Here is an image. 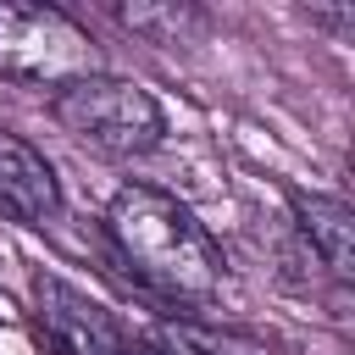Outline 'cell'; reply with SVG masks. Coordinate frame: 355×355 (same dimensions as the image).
<instances>
[{"instance_id": "cell-5", "label": "cell", "mask_w": 355, "mask_h": 355, "mask_svg": "<svg viewBox=\"0 0 355 355\" xmlns=\"http://www.w3.org/2000/svg\"><path fill=\"white\" fill-rule=\"evenodd\" d=\"M0 211L39 227L61 211V183H55V166L28 144L17 139L11 128H0Z\"/></svg>"}, {"instance_id": "cell-8", "label": "cell", "mask_w": 355, "mask_h": 355, "mask_svg": "<svg viewBox=\"0 0 355 355\" xmlns=\"http://www.w3.org/2000/svg\"><path fill=\"white\" fill-rule=\"evenodd\" d=\"M155 338L166 344V355H266L261 344H250V338H239V333L189 327V322H178V327H166V333H155Z\"/></svg>"}, {"instance_id": "cell-2", "label": "cell", "mask_w": 355, "mask_h": 355, "mask_svg": "<svg viewBox=\"0 0 355 355\" xmlns=\"http://www.w3.org/2000/svg\"><path fill=\"white\" fill-rule=\"evenodd\" d=\"M50 116L78 144H89L94 155H111V161L144 155L166 133V111L155 105V94L139 89L133 78H111V72H83V78L61 83L50 94Z\"/></svg>"}, {"instance_id": "cell-9", "label": "cell", "mask_w": 355, "mask_h": 355, "mask_svg": "<svg viewBox=\"0 0 355 355\" xmlns=\"http://www.w3.org/2000/svg\"><path fill=\"white\" fill-rule=\"evenodd\" d=\"M122 355H166V344H161V338H155V333H133V338H128V349H122Z\"/></svg>"}, {"instance_id": "cell-6", "label": "cell", "mask_w": 355, "mask_h": 355, "mask_svg": "<svg viewBox=\"0 0 355 355\" xmlns=\"http://www.w3.org/2000/svg\"><path fill=\"white\" fill-rule=\"evenodd\" d=\"M288 205H294V227L311 239V250L327 261V272L349 277L355 272V211L333 194H305V189H294Z\"/></svg>"}, {"instance_id": "cell-7", "label": "cell", "mask_w": 355, "mask_h": 355, "mask_svg": "<svg viewBox=\"0 0 355 355\" xmlns=\"http://www.w3.org/2000/svg\"><path fill=\"white\" fill-rule=\"evenodd\" d=\"M116 17H122L133 33L155 39V44H183L189 28H205V17H200L194 6H122Z\"/></svg>"}, {"instance_id": "cell-3", "label": "cell", "mask_w": 355, "mask_h": 355, "mask_svg": "<svg viewBox=\"0 0 355 355\" xmlns=\"http://www.w3.org/2000/svg\"><path fill=\"white\" fill-rule=\"evenodd\" d=\"M94 61V39L55 6L0 0V72L17 83H72Z\"/></svg>"}, {"instance_id": "cell-1", "label": "cell", "mask_w": 355, "mask_h": 355, "mask_svg": "<svg viewBox=\"0 0 355 355\" xmlns=\"http://www.w3.org/2000/svg\"><path fill=\"white\" fill-rule=\"evenodd\" d=\"M105 227H111L116 250L128 255V266L144 283H155L166 300H205L222 288V272H227L222 250L194 222V211L183 200H172L166 189L122 183L105 205Z\"/></svg>"}, {"instance_id": "cell-4", "label": "cell", "mask_w": 355, "mask_h": 355, "mask_svg": "<svg viewBox=\"0 0 355 355\" xmlns=\"http://www.w3.org/2000/svg\"><path fill=\"white\" fill-rule=\"evenodd\" d=\"M33 311L55 355H122L128 349V333L111 322V311L50 272L33 277Z\"/></svg>"}]
</instances>
